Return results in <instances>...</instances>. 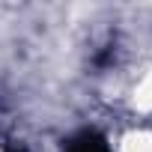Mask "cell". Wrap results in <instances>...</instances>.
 <instances>
[{"mask_svg":"<svg viewBox=\"0 0 152 152\" xmlns=\"http://www.w3.org/2000/svg\"><path fill=\"white\" fill-rule=\"evenodd\" d=\"M66 152H110V149H107V140L99 131H81L78 137L69 140Z\"/></svg>","mask_w":152,"mask_h":152,"instance_id":"obj_1","label":"cell"}]
</instances>
